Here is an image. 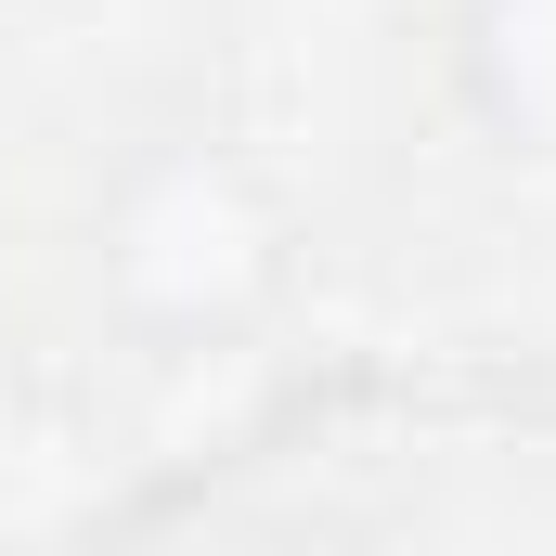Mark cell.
Instances as JSON below:
<instances>
[{"label":"cell","mask_w":556,"mask_h":556,"mask_svg":"<svg viewBox=\"0 0 556 556\" xmlns=\"http://www.w3.org/2000/svg\"><path fill=\"white\" fill-rule=\"evenodd\" d=\"M298 247H311L298 194L247 142L168 130V142H142L104 181V207H91V298H104V324L130 350L207 363V350H247V337L285 324Z\"/></svg>","instance_id":"obj_1"},{"label":"cell","mask_w":556,"mask_h":556,"mask_svg":"<svg viewBox=\"0 0 556 556\" xmlns=\"http://www.w3.org/2000/svg\"><path fill=\"white\" fill-rule=\"evenodd\" d=\"M453 104L518 168H556V0H453Z\"/></svg>","instance_id":"obj_2"},{"label":"cell","mask_w":556,"mask_h":556,"mask_svg":"<svg viewBox=\"0 0 556 556\" xmlns=\"http://www.w3.org/2000/svg\"><path fill=\"white\" fill-rule=\"evenodd\" d=\"M233 556H402L389 531H363V518H324V505H298V518H260Z\"/></svg>","instance_id":"obj_3"}]
</instances>
